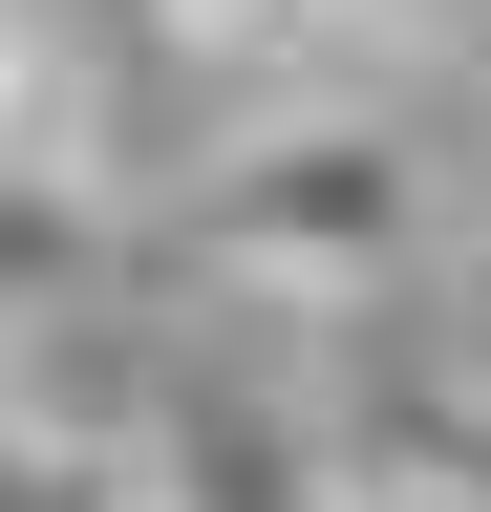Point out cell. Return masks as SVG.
<instances>
[{
  "label": "cell",
  "instance_id": "obj_4",
  "mask_svg": "<svg viewBox=\"0 0 491 512\" xmlns=\"http://www.w3.org/2000/svg\"><path fill=\"white\" fill-rule=\"evenodd\" d=\"M0 192H107V107H86L65 0H0Z\"/></svg>",
  "mask_w": 491,
  "mask_h": 512
},
{
  "label": "cell",
  "instance_id": "obj_2",
  "mask_svg": "<svg viewBox=\"0 0 491 512\" xmlns=\"http://www.w3.org/2000/svg\"><path fill=\"white\" fill-rule=\"evenodd\" d=\"M0 512H150V406L86 342H22V363H0Z\"/></svg>",
  "mask_w": 491,
  "mask_h": 512
},
{
  "label": "cell",
  "instance_id": "obj_6",
  "mask_svg": "<svg viewBox=\"0 0 491 512\" xmlns=\"http://www.w3.org/2000/svg\"><path fill=\"white\" fill-rule=\"evenodd\" d=\"M150 22L193 43V64H321V43H363L342 0H150Z\"/></svg>",
  "mask_w": 491,
  "mask_h": 512
},
{
  "label": "cell",
  "instance_id": "obj_3",
  "mask_svg": "<svg viewBox=\"0 0 491 512\" xmlns=\"http://www.w3.org/2000/svg\"><path fill=\"white\" fill-rule=\"evenodd\" d=\"M150 512H342V470H321L278 406H235V384H214V406L150 427Z\"/></svg>",
  "mask_w": 491,
  "mask_h": 512
},
{
  "label": "cell",
  "instance_id": "obj_7",
  "mask_svg": "<svg viewBox=\"0 0 491 512\" xmlns=\"http://www.w3.org/2000/svg\"><path fill=\"white\" fill-rule=\"evenodd\" d=\"M427 470H449V491H491V384H449V406H427Z\"/></svg>",
  "mask_w": 491,
  "mask_h": 512
},
{
  "label": "cell",
  "instance_id": "obj_1",
  "mask_svg": "<svg viewBox=\"0 0 491 512\" xmlns=\"http://www.w3.org/2000/svg\"><path fill=\"white\" fill-rule=\"evenodd\" d=\"M427 235H449V171H427L385 107H257V128H214V171H193V256L235 299H299V320L385 299Z\"/></svg>",
  "mask_w": 491,
  "mask_h": 512
},
{
  "label": "cell",
  "instance_id": "obj_5",
  "mask_svg": "<svg viewBox=\"0 0 491 512\" xmlns=\"http://www.w3.org/2000/svg\"><path fill=\"white\" fill-rule=\"evenodd\" d=\"M129 278V235H107V192H0V363L43 342V320H86Z\"/></svg>",
  "mask_w": 491,
  "mask_h": 512
},
{
  "label": "cell",
  "instance_id": "obj_8",
  "mask_svg": "<svg viewBox=\"0 0 491 512\" xmlns=\"http://www.w3.org/2000/svg\"><path fill=\"white\" fill-rule=\"evenodd\" d=\"M342 22H385V43H470L491 0H342Z\"/></svg>",
  "mask_w": 491,
  "mask_h": 512
},
{
  "label": "cell",
  "instance_id": "obj_9",
  "mask_svg": "<svg viewBox=\"0 0 491 512\" xmlns=\"http://www.w3.org/2000/svg\"><path fill=\"white\" fill-rule=\"evenodd\" d=\"M342 512H491V491H449V470L406 448V470H385V491H342Z\"/></svg>",
  "mask_w": 491,
  "mask_h": 512
}]
</instances>
